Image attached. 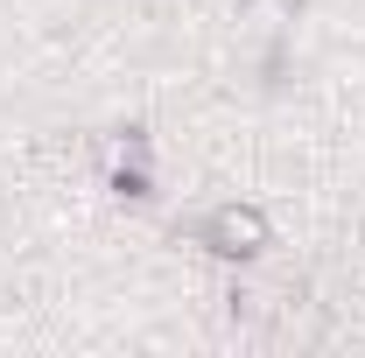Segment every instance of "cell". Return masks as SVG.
I'll list each match as a JSON object with an SVG mask.
<instances>
[{"instance_id": "cell-1", "label": "cell", "mask_w": 365, "mask_h": 358, "mask_svg": "<svg viewBox=\"0 0 365 358\" xmlns=\"http://www.w3.org/2000/svg\"><path fill=\"white\" fill-rule=\"evenodd\" d=\"M197 246L246 267V260H260V253L274 246V225H267L260 204H239V197H232V204H211V211L197 218Z\"/></svg>"}, {"instance_id": "cell-2", "label": "cell", "mask_w": 365, "mask_h": 358, "mask_svg": "<svg viewBox=\"0 0 365 358\" xmlns=\"http://www.w3.org/2000/svg\"><path fill=\"white\" fill-rule=\"evenodd\" d=\"M106 176L113 190H127V197H148L155 183H148V134H113L106 140Z\"/></svg>"}]
</instances>
